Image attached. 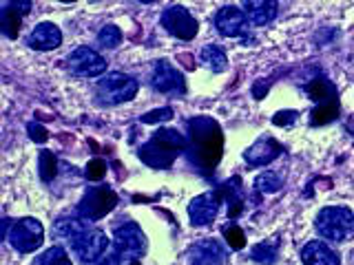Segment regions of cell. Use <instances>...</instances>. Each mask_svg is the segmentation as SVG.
<instances>
[{
	"instance_id": "20",
	"label": "cell",
	"mask_w": 354,
	"mask_h": 265,
	"mask_svg": "<svg viewBox=\"0 0 354 265\" xmlns=\"http://www.w3.org/2000/svg\"><path fill=\"white\" fill-rule=\"evenodd\" d=\"M306 93L310 99H315V102H319V104H328V102H332V99H337L335 84H332L330 80H326V77H317V80L310 82L306 86Z\"/></svg>"
},
{
	"instance_id": "26",
	"label": "cell",
	"mask_w": 354,
	"mask_h": 265,
	"mask_svg": "<svg viewBox=\"0 0 354 265\" xmlns=\"http://www.w3.org/2000/svg\"><path fill=\"white\" fill-rule=\"evenodd\" d=\"M55 173H58V159L51 150H42L40 153V179L42 181H51Z\"/></svg>"
},
{
	"instance_id": "5",
	"label": "cell",
	"mask_w": 354,
	"mask_h": 265,
	"mask_svg": "<svg viewBox=\"0 0 354 265\" xmlns=\"http://www.w3.org/2000/svg\"><path fill=\"white\" fill-rule=\"evenodd\" d=\"M5 239L11 243V248L22 252V254H29L33 250H38L42 246V239H44V228L38 219H18L14 224H9V219L5 221Z\"/></svg>"
},
{
	"instance_id": "18",
	"label": "cell",
	"mask_w": 354,
	"mask_h": 265,
	"mask_svg": "<svg viewBox=\"0 0 354 265\" xmlns=\"http://www.w3.org/2000/svg\"><path fill=\"white\" fill-rule=\"evenodd\" d=\"M243 14H246L250 25L263 27L274 20L277 3H272V0H250V3H243Z\"/></svg>"
},
{
	"instance_id": "14",
	"label": "cell",
	"mask_w": 354,
	"mask_h": 265,
	"mask_svg": "<svg viewBox=\"0 0 354 265\" xmlns=\"http://www.w3.org/2000/svg\"><path fill=\"white\" fill-rule=\"evenodd\" d=\"M27 44L36 51H51L58 49L62 44V31L53 25V22H40V25L33 27L29 33Z\"/></svg>"
},
{
	"instance_id": "1",
	"label": "cell",
	"mask_w": 354,
	"mask_h": 265,
	"mask_svg": "<svg viewBox=\"0 0 354 265\" xmlns=\"http://www.w3.org/2000/svg\"><path fill=\"white\" fill-rule=\"evenodd\" d=\"M191 161L202 173H213L224 153V132L213 117L199 115L186 121Z\"/></svg>"
},
{
	"instance_id": "4",
	"label": "cell",
	"mask_w": 354,
	"mask_h": 265,
	"mask_svg": "<svg viewBox=\"0 0 354 265\" xmlns=\"http://www.w3.org/2000/svg\"><path fill=\"white\" fill-rule=\"evenodd\" d=\"M317 230L328 241H346L354 232V213L346 206H328L317 215Z\"/></svg>"
},
{
	"instance_id": "35",
	"label": "cell",
	"mask_w": 354,
	"mask_h": 265,
	"mask_svg": "<svg viewBox=\"0 0 354 265\" xmlns=\"http://www.w3.org/2000/svg\"><path fill=\"white\" fill-rule=\"evenodd\" d=\"M131 265H140V263H131Z\"/></svg>"
},
{
	"instance_id": "23",
	"label": "cell",
	"mask_w": 354,
	"mask_h": 265,
	"mask_svg": "<svg viewBox=\"0 0 354 265\" xmlns=\"http://www.w3.org/2000/svg\"><path fill=\"white\" fill-rule=\"evenodd\" d=\"M339 115V102L337 99H332L328 104H319L313 113H310V124L313 126H324V124H330L332 119H337Z\"/></svg>"
},
{
	"instance_id": "13",
	"label": "cell",
	"mask_w": 354,
	"mask_h": 265,
	"mask_svg": "<svg viewBox=\"0 0 354 265\" xmlns=\"http://www.w3.org/2000/svg\"><path fill=\"white\" fill-rule=\"evenodd\" d=\"M221 193H204L188 204V217L193 226H208L217 217Z\"/></svg>"
},
{
	"instance_id": "8",
	"label": "cell",
	"mask_w": 354,
	"mask_h": 265,
	"mask_svg": "<svg viewBox=\"0 0 354 265\" xmlns=\"http://www.w3.org/2000/svg\"><path fill=\"white\" fill-rule=\"evenodd\" d=\"M113 248L122 257V261H136L138 257H142L144 250H147V237L138 224L133 221H127L124 226L115 228L113 232Z\"/></svg>"
},
{
	"instance_id": "25",
	"label": "cell",
	"mask_w": 354,
	"mask_h": 265,
	"mask_svg": "<svg viewBox=\"0 0 354 265\" xmlns=\"http://www.w3.org/2000/svg\"><path fill=\"white\" fill-rule=\"evenodd\" d=\"M36 265H73V263H71L69 254H66L64 248L53 246V248H49L47 252H44L42 257H38Z\"/></svg>"
},
{
	"instance_id": "9",
	"label": "cell",
	"mask_w": 354,
	"mask_h": 265,
	"mask_svg": "<svg viewBox=\"0 0 354 265\" xmlns=\"http://www.w3.org/2000/svg\"><path fill=\"white\" fill-rule=\"evenodd\" d=\"M162 27L171 33V36L180 38V40H193L197 36V20L191 16V11L182 5H173L169 9H164L162 14Z\"/></svg>"
},
{
	"instance_id": "22",
	"label": "cell",
	"mask_w": 354,
	"mask_h": 265,
	"mask_svg": "<svg viewBox=\"0 0 354 265\" xmlns=\"http://www.w3.org/2000/svg\"><path fill=\"white\" fill-rule=\"evenodd\" d=\"M199 60L204 62V66H208L213 73H221L226 69V53L221 51L217 44H206L202 49V55H199Z\"/></svg>"
},
{
	"instance_id": "3",
	"label": "cell",
	"mask_w": 354,
	"mask_h": 265,
	"mask_svg": "<svg viewBox=\"0 0 354 265\" xmlns=\"http://www.w3.org/2000/svg\"><path fill=\"white\" fill-rule=\"evenodd\" d=\"M188 150V139L173 128H160L155 135L140 146V159L151 168H169L180 155Z\"/></svg>"
},
{
	"instance_id": "24",
	"label": "cell",
	"mask_w": 354,
	"mask_h": 265,
	"mask_svg": "<svg viewBox=\"0 0 354 265\" xmlns=\"http://www.w3.org/2000/svg\"><path fill=\"white\" fill-rule=\"evenodd\" d=\"M239 177H235L232 181H228L226 186H224V193H228V217L230 219H235L237 215H239V210H241V197H239Z\"/></svg>"
},
{
	"instance_id": "2",
	"label": "cell",
	"mask_w": 354,
	"mask_h": 265,
	"mask_svg": "<svg viewBox=\"0 0 354 265\" xmlns=\"http://www.w3.org/2000/svg\"><path fill=\"white\" fill-rule=\"evenodd\" d=\"M55 232L69 243L73 254L82 263L95 265L109 252L111 243L100 228L91 226L82 217H62L55 221Z\"/></svg>"
},
{
	"instance_id": "7",
	"label": "cell",
	"mask_w": 354,
	"mask_h": 265,
	"mask_svg": "<svg viewBox=\"0 0 354 265\" xmlns=\"http://www.w3.org/2000/svg\"><path fill=\"white\" fill-rule=\"evenodd\" d=\"M115 206H118V195L106 186H97L82 197L80 206H77V215L86 221H97L106 217Z\"/></svg>"
},
{
	"instance_id": "29",
	"label": "cell",
	"mask_w": 354,
	"mask_h": 265,
	"mask_svg": "<svg viewBox=\"0 0 354 265\" xmlns=\"http://www.w3.org/2000/svg\"><path fill=\"white\" fill-rule=\"evenodd\" d=\"M221 232H224V237H226L228 246L232 250H241L243 246H246V237H243V232H241L239 226L228 224V226H224V230H221Z\"/></svg>"
},
{
	"instance_id": "17",
	"label": "cell",
	"mask_w": 354,
	"mask_h": 265,
	"mask_svg": "<svg viewBox=\"0 0 354 265\" xmlns=\"http://www.w3.org/2000/svg\"><path fill=\"white\" fill-rule=\"evenodd\" d=\"M304 265H341L335 250H330L324 241H310L301 250Z\"/></svg>"
},
{
	"instance_id": "30",
	"label": "cell",
	"mask_w": 354,
	"mask_h": 265,
	"mask_svg": "<svg viewBox=\"0 0 354 265\" xmlns=\"http://www.w3.org/2000/svg\"><path fill=\"white\" fill-rule=\"evenodd\" d=\"M84 175H86V179H88V181H100V179H102V177L106 175V164H104L102 159L88 161Z\"/></svg>"
},
{
	"instance_id": "15",
	"label": "cell",
	"mask_w": 354,
	"mask_h": 265,
	"mask_svg": "<svg viewBox=\"0 0 354 265\" xmlns=\"http://www.w3.org/2000/svg\"><path fill=\"white\" fill-rule=\"evenodd\" d=\"M281 150H283L281 144L277 139L261 137V139L254 141L246 153H243V159H246L250 166H268L279 157Z\"/></svg>"
},
{
	"instance_id": "34",
	"label": "cell",
	"mask_w": 354,
	"mask_h": 265,
	"mask_svg": "<svg viewBox=\"0 0 354 265\" xmlns=\"http://www.w3.org/2000/svg\"><path fill=\"white\" fill-rule=\"evenodd\" d=\"M29 137H31L33 141H38V144H42V141H47V139H49L47 130H44L40 124H29Z\"/></svg>"
},
{
	"instance_id": "16",
	"label": "cell",
	"mask_w": 354,
	"mask_h": 265,
	"mask_svg": "<svg viewBox=\"0 0 354 265\" xmlns=\"http://www.w3.org/2000/svg\"><path fill=\"white\" fill-rule=\"evenodd\" d=\"M191 257V265H224L226 263V250L219 246L217 241L206 239L199 241L188 252Z\"/></svg>"
},
{
	"instance_id": "21",
	"label": "cell",
	"mask_w": 354,
	"mask_h": 265,
	"mask_svg": "<svg viewBox=\"0 0 354 265\" xmlns=\"http://www.w3.org/2000/svg\"><path fill=\"white\" fill-rule=\"evenodd\" d=\"M279 257V239H268V241H261L257 243L252 250H250V259L257 261V263H263V265H272Z\"/></svg>"
},
{
	"instance_id": "28",
	"label": "cell",
	"mask_w": 354,
	"mask_h": 265,
	"mask_svg": "<svg viewBox=\"0 0 354 265\" xmlns=\"http://www.w3.org/2000/svg\"><path fill=\"white\" fill-rule=\"evenodd\" d=\"M97 42L106 49H115L122 42V31L115 25H106V27H102V31L97 33Z\"/></svg>"
},
{
	"instance_id": "31",
	"label": "cell",
	"mask_w": 354,
	"mask_h": 265,
	"mask_svg": "<svg viewBox=\"0 0 354 265\" xmlns=\"http://www.w3.org/2000/svg\"><path fill=\"white\" fill-rule=\"evenodd\" d=\"M173 117V108L164 106V108H158V110H151V113L142 115V121L144 124H158V121H166Z\"/></svg>"
},
{
	"instance_id": "12",
	"label": "cell",
	"mask_w": 354,
	"mask_h": 265,
	"mask_svg": "<svg viewBox=\"0 0 354 265\" xmlns=\"http://www.w3.org/2000/svg\"><path fill=\"white\" fill-rule=\"evenodd\" d=\"M69 69L75 75L95 77V75H102L106 71V62H104V58L97 51L88 49V47H77L69 55Z\"/></svg>"
},
{
	"instance_id": "32",
	"label": "cell",
	"mask_w": 354,
	"mask_h": 265,
	"mask_svg": "<svg viewBox=\"0 0 354 265\" xmlns=\"http://www.w3.org/2000/svg\"><path fill=\"white\" fill-rule=\"evenodd\" d=\"M295 119H297V113H295V110H281V113H277V115H274L272 121H274L277 126H290Z\"/></svg>"
},
{
	"instance_id": "6",
	"label": "cell",
	"mask_w": 354,
	"mask_h": 265,
	"mask_svg": "<svg viewBox=\"0 0 354 265\" xmlns=\"http://www.w3.org/2000/svg\"><path fill=\"white\" fill-rule=\"evenodd\" d=\"M138 93V80L124 73H109L97 82V95L104 104L129 102Z\"/></svg>"
},
{
	"instance_id": "27",
	"label": "cell",
	"mask_w": 354,
	"mask_h": 265,
	"mask_svg": "<svg viewBox=\"0 0 354 265\" xmlns=\"http://www.w3.org/2000/svg\"><path fill=\"white\" fill-rule=\"evenodd\" d=\"M254 186H257V190H261V193H277L281 188V179L277 173L266 170L254 179Z\"/></svg>"
},
{
	"instance_id": "33",
	"label": "cell",
	"mask_w": 354,
	"mask_h": 265,
	"mask_svg": "<svg viewBox=\"0 0 354 265\" xmlns=\"http://www.w3.org/2000/svg\"><path fill=\"white\" fill-rule=\"evenodd\" d=\"M120 263H122V257H120V254L115 252V248L111 246V248H109V252H106L104 257L100 259L95 265H120Z\"/></svg>"
},
{
	"instance_id": "19",
	"label": "cell",
	"mask_w": 354,
	"mask_h": 265,
	"mask_svg": "<svg viewBox=\"0 0 354 265\" xmlns=\"http://www.w3.org/2000/svg\"><path fill=\"white\" fill-rule=\"evenodd\" d=\"M29 7H31V3H9V5H5V9H3V31H5V36H9V38L18 36L22 16L27 14Z\"/></svg>"
},
{
	"instance_id": "10",
	"label": "cell",
	"mask_w": 354,
	"mask_h": 265,
	"mask_svg": "<svg viewBox=\"0 0 354 265\" xmlns=\"http://www.w3.org/2000/svg\"><path fill=\"white\" fill-rule=\"evenodd\" d=\"M151 84L155 91L160 93H184L186 84H184V75L175 69L169 60H160L155 62L153 73H151Z\"/></svg>"
},
{
	"instance_id": "11",
	"label": "cell",
	"mask_w": 354,
	"mask_h": 265,
	"mask_svg": "<svg viewBox=\"0 0 354 265\" xmlns=\"http://www.w3.org/2000/svg\"><path fill=\"white\" fill-rule=\"evenodd\" d=\"M248 18L243 14V9L235 7V5H226L217 11L215 16V27L224 38H239L246 36L248 31Z\"/></svg>"
}]
</instances>
